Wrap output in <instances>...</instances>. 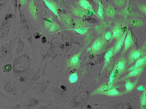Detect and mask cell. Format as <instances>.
<instances>
[{
	"mask_svg": "<svg viewBox=\"0 0 146 109\" xmlns=\"http://www.w3.org/2000/svg\"><path fill=\"white\" fill-rule=\"evenodd\" d=\"M29 9L30 12L31 13L32 16L34 18H36L37 13V9L34 3V0H30L29 4Z\"/></svg>",
	"mask_w": 146,
	"mask_h": 109,
	"instance_id": "1",
	"label": "cell"
},
{
	"mask_svg": "<svg viewBox=\"0 0 146 109\" xmlns=\"http://www.w3.org/2000/svg\"><path fill=\"white\" fill-rule=\"evenodd\" d=\"M44 2L45 3V4L47 7L51 11L53 12L56 15H57V9L56 6L54 5V3L48 0H43Z\"/></svg>",
	"mask_w": 146,
	"mask_h": 109,
	"instance_id": "2",
	"label": "cell"
},
{
	"mask_svg": "<svg viewBox=\"0 0 146 109\" xmlns=\"http://www.w3.org/2000/svg\"><path fill=\"white\" fill-rule=\"evenodd\" d=\"M79 5L82 8L89 10H92L91 4L86 0H79Z\"/></svg>",
	"mask_w": 146,
	"mask_h": 109,
	"instance_id": "3",
	"label": "cell"
},
{
	"mask_svg": "<svg viewBox=\"0 0 146 109\" xmlns=\"http://www.w3.org/2000/svg\"><path fill=\"white\" fill-rule=\"evenodd\" d=\"M5 90L7 92L13 93L14 91V87L13 85L10 82H7L5 85Z\"/></svg>",
	"mask_w": 146,
	"mask_h": 109,
	"instance_id": "4",
	"label": "cell"
},
{
	"mask_svg": "<svg viewBox=\"0 0 146 109\" xmlns=\"http://www.w3.org/2000/svg\"><path fill=\"white\" fill-rule=\"evenodd\" d=\"M102 41L100 40H96L93 46V50L94 51H97L101 49L102 46Z\"/></svg>",
	"mask_w": 146,
	"mask_h": 109,
	"instance_id": "5",
	"label": "cell"
},
{
	"mask_svg": "<svg viewBox=\"0 0 146 109\" xmlns=\"http://www.w3.org/2000/svg\"><path fill=\"white\" fill-rule=\"evenodd\" d=\"M131 37L130 36H129V34H128L127 38L125 40V44L126 49H127L129 47L130 45L131 44Z\"/></svg>",
	"mask_w": 146,
	"mask_h": 109,
	"instance_id": "6",
	"label": "cell"
},
{
	"mask_svg": "<svg viewBox=\"0 0 146 109\" xmlns=\"http://www.w3.org/2000/svg\"><path fill=\"white\" fill-rule=\"evenodd\" d=\"M74 14H75L76 16H82L84 15V13L82 10L80 9H77L74 10Z\"/></svg>",
	"mask_w": 146,
	"mask_h": 109,
	"instance_id": "7",
	"label": "cell"
},
{
	"mask_svg": "<svg viewBox=\"0 0 146 109\" xmlns=\"http://www.w3.org/2000/svg\"><path fill=\"white\" fill-rule=\"evenodd\" d=\"M124 37H125V34H124V36H123V37L121 38V39L119 41L118 44H117V46H116V51L119 50L122 46L123 42H124Z\"/></svg>",
	"mask_w": 146,
	"mask_h": 109,
	"instance_id": "8",
	"label": "cell"
},
{
	"mask_svg": "<svg viewBox=\"0 0 146 109\" xmlns=\"http://www.w3.org/2000/svg\"><path fill=\"white\" fill-rule=\"evenodd\" d=\"M99 9H98V13L100 17L102 18L103 15V6L102 5L101 2H99Z\"/></svg>",
	"mask_w": 146,
	"mask_h": 109,
	"instance_id": "9",
	"label": "cell"
},
{
	"mask_svg": "<svg viewBox=\"0 0 146 109\" xmlns=\"http://www.w3.org/2000/svg\"><path fill=\"white\" fill-rule=\"evenodd\" d=\"M121 33V29L118 28L115 29L113 31V35L114 37H119V36H120Z\"/></svg>",
	"mask_w": 146,
	"mask_h": 109,
	"instance_id": "10",
	"label": "cell"
},
{
	"mask_svg": "<svg viewBox=\"0 0 146 109\" xmlns=\"http://www.w3.org/2000/svg\"><path fill=\"white\" fill-rule=\"evenodd\" d=\"M142 23H142L141 21L137 20H132V24L134 26L137 27L139 26H141Z\"/></svg>",
	"mask_w": 146,
	"mask_h": 109,
	"instance_id": "11",
	"label": "cell"
},
{
	"mask_svg": "<svg viewBox=\"0 0 146 109\" xmlns=\"http://www.w3.org/2000/svg\"><path fill=\"white\" fill-rule=\"evenodd\" d=\"M74 30L79 34H83L85 33L86 30L85 28H77L74 29Z\"/></svg>",
	"mask_w": 146,
	"mask_h": 109,
	"instance_id": "12",
	"label": "cell"
},
{
	"mask_svg": "<svg viewBox=\"0 0 146 109\" xmlns=\"http://www.w3.org/2000/svg\"><path fill=\"white\" fill-rule=\"evenodd\" d=\"M133 54L132 55V57H131V58H132V60H135V59H137L138 57H139V54L140 53H139L138 52H135L133 53Z\"/></svg>",
	"mask_w": 146,
	"mask_h": 109,
	"instance_id": "13",
	"label": "cell"
},
{
	"mask_svg": "<svg viewBox=\"0 0 146 109\" xmlns=\"http://www.w3.org/2000/svg\"><path fill=\"white\" fill-rule=\"evenodd\" d=\"M77 79V77L76 75L73 74L70 77V81L72 83H74V82L76 81Z\"/></svg>",
	"mask_w": 146,
	"mask_h": 109,
	"instance_id": "14",
	"label": "cell"
},
{
	"mask_svg": "<svg viewBox=\"0 0 146 109\" xmlns=\"http://www.w3.org/2000/svg\"><path fill=\"white\" fill-rule=\"evenodd\" d=\"M4 69L6 71H10L11 69V65L10 64H6L4 66Z\"/></svg>",
	"mask_w": 146,
	"mask_h": 109,
	"instance_id": "15",
	"label": "cell"
},
{
	"mask_svg": "<svg viewBox=\"0 0 146 109\" xmlns=\"http://www.w3.org/2000/svg\"><path fill=\"white\" fill-rule=\"evenodd\" d=\"M57 25L56 24H53L52 26H51V27L50 28V31H54L56 30L57 29Z\"/></svg>",
	"mask_w": 146,
	"mask_h": 109,
	"instance_id": "16",
	"label": "cell"
},
{
	"mask_svg": "<svg viewBox=\"0 0 146 109\" xmlns=\"http://www.w3.org/2000/svg\"><path fill=\"white\" fill-rule=\"evenodd\" d=\"M107 11H108V13L110 14V15H113L114 14V10H113V9L111 8V7L109 8Z\"/></svg>",
	"mask_w": 146,
	"mask_h": 109,
	"instance_id": "17",
	"label": "cell"
},
{
	"mask_svg": "<svg viewBox=\"0 0 146 109\" xmlns=\"http://www.w3.org/2000/svg\"><path fill=\"white\" fill-rule=\"evenodd\" d=\"M117 4L119 6H121L124 4V1L122 0H117Z\"/></svg>",
	"mask_w": 146,
	"mask_h": 109,
	"instance_id": "18",
	"label": "cell"
},
{
	"mask_svg": "<svg viewBox=\"0 0 146 109\" xmlns=\"http://www.w3.org/2000/svg\"><path fill=\"white\" fill-rule=\"evenodd\" d=\"M51 20H48L47 21V22H46V27L48 28L49 27V26H50V25H51Z\"/></svg>",
	"mask_w": 146,
	"mask_h": 109,
	"instance_id": "19",
	"label": "cell"
},
{
	"mask_svg": "<svg viewBox=\"0 0 146 109\" xmlns=\"http://www.w3.org/2000/svg\"><path fill=\"white\" fill-rule=\"evenodd\" d=\"M105 37L106 39L109 40L111 38V35L109 33H107L106 35H105Z\"/></svg>",
	"mask_w": 146,
	"mask_h": 109,
	"instance_id": "20",
	"label": "cell"
},
{
	"mask_svg": "<svg viewBox=\"0 0 146 109\" xmlns=\"http://www.w3.org/2000/svg\"><path fill=\"white\" fill-rule=\"evenodd\" d=\"M78 60V57H73V59H72V62L73 63H77Z\"/></svg>",
	"mask_w": 146,
	"mask_h": 109,
	"instance_id": "21",
	"label": "cell"
},
{
	"mask_svg": "<svg viewBox=\"0 0 146 109\" xmlns=\"http://www.w3.org/2000/svg\"><path fill=\"white\" fill-rule=\"evenodd\" d=\"M21 6H24L27 2V0H20Z\"/></svg>",
	"mask_w": 146,
	"mask_h": 109,
	"instance_id": "22",
	"label": "cell"
},
{
	"mask_svg": "<svg viewBox=\"0 0 146 109\" xmlns=\"http://www.w3.org/2000/svg\"><path fill=\"white\" fill-rule=\"evenodd\" d=\"M141 10V11H143L144 12V11H145V12H146V6H144V5H142V6H140Z\"/></svg>",
	"mask_w": 146,
	"mask_h": 109,
	"instance_id": "23",
	"label": "cell"
},
{
	"mask_svg": "<svg viewBox=\"0 0 146 109\" xmlns=\"http://www.w3.org/2000/svg\"><path fill=\"white\" fill-rule=\"evenodd\" d=\"M50 1H51V0H50Z\"/></svg>",
	"mask_w": 146,
	"mask_h": 109,
	"instance_id": "24",
	"label": "cell"
}]
</instances>
